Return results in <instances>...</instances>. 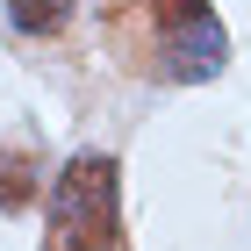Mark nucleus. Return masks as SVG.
Instances as JSON below:
<instances>
[{"label":"nucleus","mask_w":251,"mask_h":251,"mask_svg":"<svg viewBox=\"0 0 251 251\" xmlns=\"http://www.w3.org/2000/svg\"><path fill=\"white\" fill-rule=\"evenodd\" d=\"M36 187H43L36 158H29V151H0V208H29Z\"/></svg>","instance_id":"4"},{"label":"nucleus","mask_w":251,"mask_h":251,"mask_svg":"<svg viewBox=\"0 0 251 251\" xmlns=\"http://www.w3.org/2000/svg\"><path fill=\"white\" fill-rule=\"evenodd\" d=\"M50 244L58 251H115L122 244V173L108 151L65 158L50 179Z\"/></svg>","instance_id":"1"},{"label":"nucleus","mask_w":251,"mask_h":251,"mask_svg":"<svg viewBox=\"0 0 251 251\" xmlns=\"http://www.w3.org/2000/svg\"><path fill=\"white\" fill-rule=\"evenodd\" d=\"M230 65V36L208 0H151V72L173 86H201Z\"/></svg>","instance_id":"2"},{"label":"nucleus","mask_w":251,"mask_h":251,"mask_svg":"<svg viewBox=\"0 0 251 251\" xmlns=\"http://www.w3.org/2000/svg\"><path fill=\"white\" fill-rule=\"evenodd\" d=\"M79 0H7V29L15 36H58L65 22H72Z\"/></svg>","instance_id":"3"}]
</instances>
